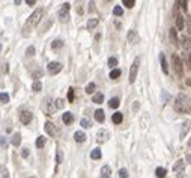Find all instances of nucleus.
I'll return each mask as SVG.
<instances>
[{
	"label": "nucleus",
	"instance_id": "nucleus-1",
	"mask_svg": "<svg viewBox=\"0 0 191 178\" xmlns=\"http://www.w3.org/2000/svg\"><path fill=\"white\" fill-rule=\"evenodd\" d=\"M173 109L178 113H190L191 112V100L188 95L185 94H179L174 100Z\"/></svg>",
	"mask_w": 191,
	"mask_h": 178
},
{
	"label": "nucleus",
	"instance_id": "nucleus-2",
	"mask_svg": "<svg viewBox=\"0 0 191 178\" xmlns=\"http://www.w3.org/2000/svg\"><path fill=\"white\" fill-rule=\"evenodd\" d=\"M42 15H44V9H42V8H38V9H35V11H33V14L27 18V21H26V29L35 27L36 24L41 21Z\"/></svg>",
	"mask_w": 191,
	"mask_h": 178
},
{
	"label": "nucleus",
	"instance_id": "nucleus-3",
	"mask_svg": "<svg viewBox=\"0 0 191 178\" xmlns=\"http://www.w3.org/2000/svg\"><path fill=\"white\" fill-rule=\"evenodd\" d=\"M172 65H173V70L176 72L178 77H182L184 75V64L181 60V57L178 54H172Z\"/></svg>",
	"mask_w": 191,
	"mask_h": 178
},
{
	"label": "nucleus",
	"instance_id": "nucleus-4",
	"mask_svg": "<svg viewBox=\"0 0 191 178\" xmlns=\"http://www.w3.org/2000/svg\"><path fill=\"white\" fill-rule=\"evenodd\" d=\"M139 67H140V57H136L134 62H133V65H131V70H129V77H128L129 83L136 82V77H137V72H139Z\"/></svg>",
	"mask_w": 191,
	"mask_h": 178
},
{
	"label": "nucleus",
	"instance_id": "nucleus-5",
	"mask_svg": "<svg viewBox=\"0 0 191 178\" xmlns=\"http://www.w3.org/2000/svg\"><path fill=\"white\" fill-rule=\"evenodd\" d=\"M69 9H71L69 3H63V6L60 8V11H59V20L62 23L68 21V18H69Z\"/></svg>",
	"mask_w": 191,
	"mask_h": 178
},
{
	"label": "nucleus",
	"instance_id": "nucleus-6",
	"mask_svg": "<svg viewBox=\"0 0 191 178\" xmlns=\"http://www.w3.org/2000/svg\"><path fill=\"white\" fill-rule=\"evenodd\" d=\"M47 70H48V72L51 75H56V74H59V72L62 71V64L60 62H50L47 65Z\"/></svg>",
	"mask_w": 191,
	"mask_h": 178
},
{
	"label": "nucleus",
	"instance_id": "nucleus-7",
	"mask_svg": "<svg viewBox=\"0 0 191 178\" xmlns=\"http://www.w3.org/2000/svg\"><path fill=\"white\" fill-rule=\"evenodd\" d=\"M32 118H33V113L29 112V110H24V112L20 113V121H21L23 125H29L30 121H32Z\"/></svg>",
	"mask_w": 191,
	"mask_h": 178
},
{
	"label": "nucleus",
	"instance_id": "nucleus-8",
	"mask_svg": "<svg viewBox=\"0 0 191 178\" xmlns=\"http://www.w3.org/2000/svg\"><path fill=\"white\" fill-rule=\"evenodd\" d=\"M44 107H45L47 115H53V113L56 112V106H53L51 98H45V100H44Z\"/></svg>",
	"mask_w": 191,
	"mask_h": 178
},
{
	"label": "nucleus",
	"instance_id": "nucleus-9",
	"mask_svg": "<svg viewBox=\"0 0 191 178\" xmlns=\"http://www.w3.org/2000/svg\"><path fill=\"white\" fill-rule=\"evenodd\" d=\"M108 141V131L107 130H99L98 133H96V142L98 143H104Z\"/></svg>",
	"mask_w": 191,
	"mask_h": 178
},
{
	"label": "nucleus",
	"instance_id": "nucleus-10",
	"mask_svg": "<svg viewBox=\"0 0 191 178\" xmlns=\"http://www.w3.org/2000/svg\"><path fill=\"white\" fill-rule=\"evenodd\" d=\"M126 39H128V42H129L131 45L137 44V42H139V35H137V32H136V30H129L128 35H126Z\"/></svg>",
	"mask_w": 191,
	"mask_h": 178
},
{
	"label": "nucleus",
	"instance_id": "nucleus-11",
	"mask_svg": "<svg viewBox=\"0 0 191 178\" xmlns=\"http://www.w3.org/2000/svg\"><path fill=\"white\" fill-rule=\"evenodd\" d=\"M184 171H185V163H184V160H178L173 164V172L181 175V174H184Z\"/></svg>",
	"mask_w": 191,
	"mask_h": 178
},
{
	"label": "nucleus",
	"instance_id": "nucleus-12",
	"mask_svg": "<svg viewBox=\"0 0 191 178\" xmlns=\"http://www.w3.org/2000/svg\"><path fill=\"white\" fill-rule=\"evenodd\" d=\"M44 130H45V133H47L48 136H54V134H56V127H54V124L50 122V121H47V122L44 124Z\"/></svg>",
	"mask_w": 191,
	"mask_h": 178
},
{
	"label": "nucleus",
	"instance_id": "nucleus-13",
	"mask_svg": "<svg viewBox=\"0 0 191 178\" xmlns=\"http://www.w3.org/2000/svg\"><path fill=\"white\" fill-rule=\"evenodd\" d=\"M159 64H161L163 72H164V74H169V64H167V60H166L164 53H159Z\"/></svg>",
	"mask_w": 191,
	"mask_h": 178
},
{
	"label": "nucleus",
	"instance_id": "nucleus-14",
	"mask_svg": "<svg viewBox=\"0 0 191 178\" xmlns=\"http://www.w3.org/2000/svg\"><path fill=\"white\" fill-rule=\"evenodd\" d=\"M191 127V121H184V124H182V128H181V134H179V137L181 139H184L185 136H187V133H188V130H190Z\"/></svg>",
	"mask_w": 191,
	"mask_h": 178
},
{
	"label": "nucleus",
	"instance_id": "nucleus-15",
	"mask_svg": "<svg viewBox=\"0 0 191 178\" xmlns=\"http://www.w3.org/2000/svg\"><path fill=\"white\" fill-rule=\"evenodd\" d=\"M62 121H63V122H65L66 125L72 124V122H74V115H72L71 112H66V113H63V115H62Z\"/></svg>",
	"mask_w": 191,
	"mask_h": 178
},
{
	"label": "nucleus",
	"instance_id": "nucleus-16",
	"mask_svg": "<svg viewBox=\"0 0 191 178\" xmlns=\"http://www.w3.org/2000/svg\"><path fill=\"white\" fill-rule=\"evenodd\" d=\"M176 27H178V30H184V27H185L184 15H176Z\"/></svg>",
	"mask_w": 191,
	"mask_h": 178
},
{
	"label": "nucleus",
	"instance_id": "nucleus-17",
	"mask_svg": "<svg viewBox=\"0 0 191 178\" xmlns=\"http://www.w3.org/2000/svg\"><path fill=\"white\" fill-rule=\"evenodd\" d=\"M184 64L187 65V68L191 70V52L190 50H184Z\"/></svg>",
	"mask_w": 191,
	"mask_h": 178
},
{
	"label": "nucleus",
	"instance_id": "nucleus-18",
	"mask_svg": "<svg viewBox=\"0 0 191 178\" xmlns=\"http://www.w3.org/2000/svg\"><path fill=\"white\" fill-rule=\"evenodd\" d=\"M74 139H75V142L83 143L86 141V134H84L83 131H75V133H74Z\"/></svg>",
	"mask_w": 191,
	"mask_h": 178
},
{
	"label": "nucleus",
	"instance_id": "nucleus-19",
	"mask_svg": "<svg viewBox=\"0 0 191 178\" xmlns=\"http://www.w3.org/2000/svg\"><path fill=\"white\" fill-rule=\"evenodd\" d=\"M92 101H93L95 104H101V103L104 101V94H103V92H96V94L92 97Z\"/></svg>",
	"mask_w": 191,
	"mask_h": 178
},
{
	"label": "nucleus",
	"instance_id": "nucleus-20",
	"mask_svg": "<svg viewBox=\"0 0 191 178\" xmlns=\"http://www.w3.org/2000/svg\"><path fill=\"white\" fill-rule=\"evenodd\" d=\"M95 119H96L98 122H104V119H105V113H104V110H101V109L95 110Z\"/></svg>",
	"mask_w": 191,
	"mask_h": 178
},
{
	"label": "nucleus",
	"instance_id": "nucleus-21",
	"mask_svg": "<svg viewBox=\"0 0 191 178\" xmlns=\"http://www.w3.org/2000/svg\"><path fill=\"white\" fill-rule=\"evenodd\" d=\"M121 74H122V71L119 70V68H113V70L110 71V74H108V77H110L111 80H116V79L121 77Z\"/></svg>",
	"mask_w": 191,
	"mask_h": 178
},
{
	"label": "nucleus",
	"instance_id": "nucleus-22",
	"mask_svg": "<svg viewBox=\"0 0 191 178\" xmlns=\"http://www.w3.org/2000/svg\"><path fill=\"white\" fill-rule=\"evenodd\" d=\"M11 143L14 146H20V143H21V134L20 133H14V136L11 137Z\"/></svg>",
	"mask_w": 191,
	"mask_h": 178
},
{
	"label": "nucleus",
	"instance_id": "nucleus-23",
	"mask_svg": "<svg viewBox=\"0 0 191 178\" xmlns=\"http://www.w3.org/2000/svg\"><path fill=\"white\" fill-rule=\"evenodd\" d=\"M111 121H113L114 124H121L122 121H123V115H122L121 112H116V113H113V116H111Z\"/></svg>",
	"mask_w": 191,
	"mask_h": 178
},
{
	"label": "nucleus",
	"instance_id": "nucleus-24",
	"mask_svg": "<svg viewBox=\"0 0 191 178\" xmlns=\"http://www.w3.org/2000/svg\"><path fill=\"white\" fill-rule=\"evenodd\" d=\"M101 156H103V154H101V149H99V148H95V149L90 153V159H92V160H99Z\"/></svg>",
	"mask_w": 191,
	"mask_h": 178
},
{
	"label": "nucleus",
	"instance_id": "nucleus-25",
	"mask_svg": "<svg viewBox=\"0 0 191 178\" xmlns=\"http://www.w3.org/2000/svg\"><path fill=\"white\" fill-rule=\"evenodd\" d=\"M119 104H121V100H119L118 97H113V98L108 101V106H110V109H118Z\"/></svg>",
	"mask_w": 191,
	"mask_h": 178
},
{
	"label": "nucleus",
	"instance_id": "nucleus-26",
	"mask_svg": "<svg viewBox=\"0 0 191 178\" xmlns=\"http://www.w3.org/2000/svg\"><path fill=\"white\" fill-rule=\"evenodd\" d=\"M103 178H108L110 175H111V169H110V166H103V169H101V174H99Z\"/></svg>",
	"mask_w": 191,
	"mask_h": 178
},
{
	"label": "nucleus",
	"instance_id": "nucleus-27",
	"mask_svg": "<svg viewBox=\"0 0 191 178\" xmlns=\"http://www.w3.org/2000/svg\"><path fill=\"white\" fill-rule=\"evenodd\" d=\"M98 18H90V20H87V29L89 30H92V29H95L96 26H98Z\"/></svg>",
	"mask_w": 191,
	"mask_h": 178
},
{
	"label": "nucleus",
	"instance_id": "nucleus-28",
	"mask_svg": "<svg viewBox=\"0 0 191 178\" xmlns=\"http://www.w3.org/2000/svg\"><path fill=\"white\" fill-rule=\"evenodd\" d=\"M60 47H63V41H62V39H54L51 42L53 50H57V48H60Z\"/></svg>",
	"mask_w": 191,
	"mask_h": 178
},
{
	"label": "nucleus",
	"instance_id": "nucleus-29",
	"mask_svg": "<svg viewBox=\"0 0 191 178\" xmlns=\"http://www.w3.org/2000/svg\"><path fill=\"white\" fill-rule=\"evenodd\" d=\"M182 47H184V50H190L191 52V39L190 38H184V39H182Z\"/></svg>",
	"mask_w": 191,
	"mask_h": 178
},
{
	"label": "nucleus",
	"instance_id": "nucleus-30",
	"mask_svg": "<svg viewBox=\"0 0 191 178\" xmlns=\"http://www.w3.org/2000/svg\"><path fill=\"white\" fill-rule=\"evenodd\" d=\"M45 146V137L44 136H39L36 139V148H44Z\"/></svg>",
	"mask_w": 191,
	"mask_h": 178
},
{
	"label": "nucleus",
	"instance_id": "nucleus-31",
	"mask_svg": "<svg viewBox=\"0 0 191 178\" xmlns=\"http://www.w3.org/2000/svg\"><path fill=\"white\" fill-rule=\"evenodd\" d=\"M62 161H63V153H62V149H57V153H56V163L60 164Z\"/></svg>",
	"mask_w": 191,
	"mask_h": 178
},
{
	"label": "nucleus",
	"instance_id": "nucleus-32",
	"mask_svg": "<svg viewBox=\"0 0 191 178\" xmlns=\"http://www.w3.org/2000/svg\"><path fill=\"white\" fill-rule=\"evenodd\" d=\"M8 101H9V94H6V92H0V103L6 104Z\"/></svg>",
	"mask_w": 191,
	"mask_h": 178
},
{
	"label": "nucleus",
	"instance_id": "nucleus-33",
	"mask_svg": "<svg viewBox=\"0 0 191 178\" xmlns=\"http://www.w3.org/2000/svg\"><path fill=\"white\" fill-rule=\"evenodd\" d=\"M166 174H167V171L164 169V168H156V171H155V175L156 177H166Z\"/></svg>",
	"mask_w": 191,
	"mask_h": 178
},
{
	"label": "nucleus",
	"instance_id": "nucleus-34",
	"mask_svg": "<svg viewBox=\"0 0 191 178\" xmlns=\"http://www.w3.org/2000/svg\"><path fill=\"white\" fill-rule=\"evenodd\" d=\"M170 39L173 41L174 44H178V33H176V29H174V27L170 29Z\"/></svg>",
	"mask_w": 191,
	"mask_h": 178
},
{
	"label": "nucleus",
	"instance_id": "nucleus-35",
	"mask_svg": "<svg viewBox=\"0 0 191 178\" xmlns=\"http://www.w3.org/2000/svg\"><path fill=\"white\" fill-rule=\"evenodd\" d=\"M32 89H33L35 92H39V91L42 89V83H41L39 80H35V82H33V85H32Z\"/></svg>",
	"mask_w": 191,
	"mask_h": 178
},
{
	"label": "nucleus",
	"instance_id": "nucleus-36",
	"mask_svg": "<svg viewBox=\"0 0 191 178\" xmlns=\"http://www.w3.org/2000/svg\"><path fill=\"white\" fill-rule=\"evenodd\" d=\"M113 14H114L116 17H122V15H123V9H122L121 6H114V8H113Z\"/></svg>",
	"mask_w": 191,
	"mask_h": 178
},
{
	"label": "nucleus",
	"instance_id": "nucleus-37",
	"mask_svg": "<svg viewBox=\"0 0 191 178\" xmlns=\"http://www.w3.org/2000/svg\"><path fill=\"white\" fill-rule=\"evenodd\" d=\"M95 89H96V85H95V83H89L84 91H86V94H93V92H95Z\"/></svg>",
	"mask_w": 191,
	"mask_h": 178
},
{
	"label": "nucleus",
	"instance_id": "nucleus-38",
	"mask_svg": "<svg viewBox=\"0 0 191 178\" xmlns=\"http://www.w3.org/2000/svg\"><path fill=\"white\" fill-rule=\"evenodd\" d=\"M107 64H108L110 68H116V67H118V59H116V57H110Z\"/></svg>",
	"mask_w": 191,
	"mask_h": 178
},
{
	"label": "nucleus",
	"instance_id": "nucleus-39",
	"mask_svg": "<svg viewBox=\"0 0 191 178\" xmlns=\"http://www.w3.org/2000/svg\"><path fill=\"white\" fill-rule=\"evenodd\" d=\"M54 106H56V109H63V106H65V101H63L62 98H57V100L54 101Z\"/></svg>",
	"mask_w": 191,
	"mask_h": 178
},
{
	"label": "nucleus",
	"instance_id": "nucleus-40",
	"mask_svg": "<svg viewBox=\"0 0 191 178\" xmlns=\"http://www.w3.org/2000/svg\"><path fill=\"white\" fill-rule=\"evenodd\" d=\"M122 3H123V6H126V8H133V6L136 5V0H122Z\"/></svg>",
	"mask_w": 191,
	"mask_h": 178
},
{
	"label": "nucleus",
	"instance_id": "nucleus-41",
	"mask_svg": "<svg viewBox=\"0 0 191 178\" xmlns=\"http://www.w3.org/2000/svg\"><path fill=\"white\" fill-rule=\"evenodd\" d=\"M35 52H36L35 47H33V45H30V47L26 50V56H27V57H30V56H33V54H35Z\"/></svg>",
	"mask_w": 191,
	"mask_h": 178
},
{
	"label": "nucleus",
	"instance_id": "nucleus-42",
	"mask_svg": "<svg viewBox=\"0 0 191 178\" xmlns=\"http://www.w3.org/2000/svg\"><path fill=\"white\" fill-rule=\"evenodd\" d=\"M80 125H81L83 128H89V127H90V121L86 119V118H83V119L80 121Z\"/></svg>",
	"mask_w": 191,
	"mask_h": 178
},
{
	"label": "nucleus",
	"instance_id": "nucleus-43",
	"mask_svg": "<svg viewBox=\"0 0 191 178\" xmlns=\"http://www.w3.org/2000/svg\"><path fill=\"white\" fill-rule=\"evenodd\" d=\"M0 175H2V177H5V178L9 177V172H8V169H6L5 166H2V168H0Z\"/></svg>",
	"mask_w": 191,
	"mask_h": 178
},
{
	"label": "nucleus",
	"instance_id": "nucleus-44",
	"mask_svg": "<svg viewBox=\"0 0 191 178\" xmlns=\"http://www.w3.org/2000/svg\"><path fill=\"white\" fill-rule=\"evenodd\" d=\"M68 101L69 103L74 101V88H69V91H68Z\"/></svg>",
	"mask_w": 191,
	"mask_h": 178
},
{
	"label": "nucleus",
	"instance_id": "nucleus-45",
	"mask_svg": "<svg viewBox=\"0 0 191 178\" xmlns=\"http://www.w3.org/2000/svg\"><path fill=\"white\" fill-rule=\"evenodd\" d=\"M32 77H33L35 80H38L39 77H42V70H36V71L32 74Z\"/></svg>",
	"mask_w": 191,
	"mask_h": 178
},
{
	"label": "nucleus",
	"instance_id": "nucleus-46",
	"mask_svg": "<svg viewBox=\"0 0 191 178\" xmlns=\"http://www.w3.org/2000/svg\"><path fill=\"white\" fill-rule=\"evenodd\" d=\"M0 146H2V148H6V146H8V142H6V137H5V136H0Z\"/></svg>",
	"mask_w": 191,
	"mask_h": 178
},
{
	"label": "nucleus",
	"instance_id": "nucleus-47",
	"mask_svg": "<svg viewBox=\"0 0 191 178\" xmlns=\"http://www.w3.org/2000/svg\"><path fill=\"white\" fill-rule=\"evenodd\" d=\"M118 175H119L121 178H126V177H128V171H126V169H121Z\"/></svg>",
	"mask_w": 191,
	"mask_h": 178
},
{
	"label": "nucleus",
	"instance_id": "nucleus-48",
	"mask_svg": "<svg viewBox=\"0 0 191 178\" xmlns=\"http://www.w3.org/2000/svg\"><path fill=\"white\" fill-rule=\"evenodd\" d=\"M29 154H30L29 148H23V151H21V156H23L24 159H27V157H29Z\"/></svg>",
	"mask_w": 191,
	"mask_h": 178
},
{
	"label": "nucleus",
	"instance_id": "nucleus-49",
	"mask_svg": "<svg viewBox=\"0 0 191 178\" xmlns=\"http://www.w3.org/2000/svg\"><path fill=\"white\" fill-rule=\"evenodd\" d=\"M179 5L184 11H187V0H179Z\"/></svg>",
	"mask_w": 191,
	"mask_h": 178
},
{
	"label": "nucleus",
	"instance_id": "nucleus-50",
	"mask_svg": "<svg viewBox=\"0 0 191 178\" xmlns=\"http://www.w3.org/2000/svg\"><path fill=\"white\" fill-rule=\"evenodd\" d=\"M8 70H9V67H8V64H5V65L0 68V74H3V72H8Z\"/></svg>",
	"mask_w": 191,
	"mask_h": 178
},
{
	"label": "nucleus",
	"instance_id": "nucleus-51",
	"mask_svg": "<svg viewBox=\"0 0 191 178\" xmlns=\"http://www.w3.org/2000/svg\"><path fill=\"white\" fill-rule=\"evenodd\" d=\"M139 109H140V103H134V104H133V110H134V112H137Z\"/></svg>",
	"mask_w": 191,
	"mask_h": 178
},
{
	"label": "nucleus",
	"instance_id": "nucleus-52",
	"mask_svg": "<svg viewBox=\"0 0 191 178\" xmlns=\"http://www.w3.org/2000/svg\"><path fill=\"white\" fill-rule=\"evenodd\" d=\"M26 3H27L29 6H33V5L36 3V0H26Z\"/></svg>",
	"mask_w": 191,
	"mask_h": 178
},
{
	"label": "nucleus",
	"instance_id": "nucleus-53",
	"mask_svg": "<svg viewBox=\"0 0 191 178\" xmlns=\"http://www.w3.org/2000/svg\"><path fill=\"white\" fill-rule=\"evenodd\" d=\"M89 5H90V6H89V11H93V9H95V3H93V2H90Z\"/></svg>",
	"mask_w": 191,
	"mask_h": 178
},
{
	"label": "nucleus",
	"instance_id": "nucleus-54",
	"mask_svg": "<svg viewBox=\"0 0 191 178\" xmlns=\"http://www.w3.org/2000/svg\"><path fill=\"white\" fill-rule=\"evenodd\" d=\"M187 161H188V163L191 164V154H188V156H187Z\"/></svg>",
	"mask_w": 191,
	"mask_h": 178
},
{
	"label": "nucleus",
	"instance_id": "nucleus-55",
	"mask_svg": "<svg viewBox=\"0 0 191 178\" xmlns=\"http://www.w3.org/2000/svg\"><path fill=\"white\" fill-rule=\"evenodd\" d=\"M20 2H21V0H15V5H20Z\"/></svg>",
	"mask_w": 191,
	"mask_h": 178
},
{
	"label": "nucleus",
	"instance_id": "nucleus-56",
	"mask_svg": "<svg viewBox=\"0 0 191 178\" xmlns=\"http://www.w3.org/2000/svg\"><path fill=\"white\" fill-rule=\"evenodd\" d=\"M187 85H190L191 86V80H187Z\"/></svg>",
	"mask_w": 191,
	"mask_h": 178
},
{
	"label": "nucleus",
	"instance_id": "nucleus-57",
	"mask_svg": "<svg viewBox=\"0 0 191 178\" xmlns=\"http://www.w3.org/2000/svg\"><path fill=\"white\" fill-rule=\"evenodd\" d=\"M188 32H190V33H191V21H190V29H188Z\"/></svg>",
	"mask_w": 191,
	"mask_h": 178
},
{
	"label": "nucleus",
	"instance_id": "nucleus-58",
	"mask_svg": "<svg viewBox=\"0 0 191 178\" xmlns=\"http://www.w3.org/2000/svg\"><path fill=\"white\" fill-rule=\"evenodd\" d=\"M188 146H190V148H191V139H190V142H188Z\"/></svg>",
	"mask_w": 191,
	"mask_h": 178
},
{
	"label": "nucleus",
	"instance_id": "nucleus-59",
	"mask_svg": "<svg viewBox=\"0 0 191 178\" xmlns=\"http://www.w3.org/2000/svg\"><path fill=\"white\" fill-rule=\"evenodd\" d=\"M0 52H2V44H0Z\"/></svg>",
	"mask_w": 191,
	"mask_h": 178
}]
</instances>
